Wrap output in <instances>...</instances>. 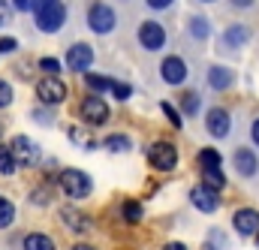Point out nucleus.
Listing matches in <instances>:
<instances>
[{
	"mask_svg": "<svg viewBox=\"0 0 259 250\" xmlns=\"http://www.w3.org/2000/svg\"><path fill=\"white\" fill-rule=\"evenodd\" d=\"M18 52V39L15 36H0V55H12Z\"/></svg>",
	"mask_w": 259,
	"mask_h": 250,
	"instance_id": "obj_28",
	"label": "nucleus"
},
{
	"mask_svg": "<svg viewBox=\"0 0 259 250\" xmlns=\"http://www.w3.org/2000/svg\"><path fill=\"white\" fill-rule=\"evenodd\" d=\"M160 75H163V81L166 85H184L187 81V63L184 58H178V55H172V58H166V61L160 63Z\"/></svg>",
	"mask_w": 259,
	"mask_h": 250,
	"instance_id": "obj_10",
	"label": "nucleus"
},
{
	"mask_svg": "<svg viewBox=\"0 0 259 250\" xmlns=\"http://www.w3.org/2000/svg\"><path fill=\"white\" fill-rule=\"evenodd\" d=\"M232 226L238 235H259V211L253 208H238L232 214Z\"/></svg>",
	"mask_w": 259,
	"mask_h": 250,
	"instance_id": "obj_12",
	"label": "nucleus"
},
{
	"mask_svg": "<svg viewBox=\"0 0 259 250\" xmlns=\"http://www.w3.org/2000/svg\"><path fill=\"white\" fill-rule=\"evenodd\" d=\"M190 202H193L202 214H214V211L220 208V199H217V193H214L211 187H205V184H199V187L190 190Z\"/></svg>",
	"mask_w": 259,
	"mask_h": 250,
	"instance_id": "obj_14",
	"label": "nucleus"
},
{
	"mask_svg": "<svg viewBox=\"0 0 259 250\" xmlns=\"http://www.w3.org/2000/svg\"><path fill=\"white\" fill-rule=\"evenodd\" d=\"M15 169H18V163H15V157H12V148L0 145V175H12Z\"/></svg>",
	"mask_w": 259,
	"mask_h": 250,
	"instance_id": "obj_23",
	"label": "nucleus"
},
{
	"mask_svg": "<svg viewBox=\"0 0 259 250\" xmlns=\"http://www.w3.org/2000/svg\"><path fill=\"white\" fill-rule=\"evenodd\" d=\"M220 154L214 151V148H202L199 151V169H202V184L205 187H211L214 193L217 190L226 187V178H223V172H220Z\"/></svg>",
	"mask_w": 259,
	"mask_h": 250,
	"instance_id": "obj_2",
	"label": "nucleus"
},
{
	"mask_svg": "<svg viewBox=\"0 0 259 250\" xmlns=\"http://www.w3.org/2000/svg\"><path fill=\"white\" fill-rule=\"evenodd\" d=\"M6 18H9V3H6V0H0V27L6 24Z\"/></svg>",
	"mask_w": 259,
	"mask_h": 250,
	"instance_id": "obj_35",
	"label": "nucleus"
},
{
	"mask_svg": "<svg viewBox=\"0 0 259 250\" xmlns=\"http://www.w3.org/2000/svg\"><path fill=\"white\" fill-rule=\"evenodd\" d=\"M33 118H36L39 124H52V118H49V112H46V109H36V112H33Z\"/></svg>",
	"mask_w": 259,
	"mask_h": 250,
	"instance_id": "obj_34",
	"label": "nucleus"
},
{
	"mask_svg": "<svg viewBox=\"0 0 259 250\" xmlns=\"http://www.w3.org/2000/svg\"><path fill=\"white\" fill-rule=\"evenodd\" d=\"M36 97H39V103H46V106H58V103H64L66 100V85L61 78H39L36 81Z\"/></svg>",
	"mask_w": 259,
	"mask_h": 250,
	"instance_id": "obj_9",
	"label": "nucleus"
},
{
	"mask_svg": "<svg viewBox=\"0 0 259 250\" xmlns=\"http://www.w3.org/2000/svg\"><path fill=\"white\" fill-rule=\"evenodd\" d=\"M9 148H12V157H15L18 166H30V169L39 166V157H42V154H39V148H36L27 136H15V139L9 142Z\"/></svg>",
	"mask_w": 259,
	"mask_h": 250,
	"instance_id": "obj_7",
	"label": "nucleus"
},
{
	"mask_svg": "<svg viewBox=\"0 0 259 250\" xmlns=\"http://www.w3.org/2000/svg\"><path fill=\"white\" fill-rule=\"evenodd\" d=\"M9 103H12V88H9V81L0 78V109H6Z\"/></svg>",
	"mask_w": 259,
	"mask_h": 250,
	"instance_id": "obj_30",
	"label": "nucleus"
},
{
	"mask_svg": "<svg viewBox=\"0 0 259 250\" xmlns=\"http://www.w3.org/2000/svg\"><path fill=\"white\" fill-rule=\"evenodd\" d=\"M139 46L145 52H160L166 46V27L160 21H145L139 27Z\"/></svg>",
	"mask_w": 259,
	"mask_h": 250,
	"instance_id": "obj_8",
	"label": "nucleus"
},
{
	"mask_svg": "<svg viewBox=\"0 0 259 250\" xmlns=\"http://www.w3.org/2000/svg\"><path fill=\"white\" fill-rule=\"evenodd\" d=\"M148 160L157 172H172L178 166V151H175L172 142H154L148 148Z\"/></svg>",
	"mask_w": 259,
	"mask_h": 250,
	"instance_id": "obj_5",
	"label": "nucleus"
},
{
	"mask_svg": "<svg viewBox=\"0 0 259 250\" xmlns=\"http://www.w3.org/2000/svg\"><path fill=\"white\" fill-rule=\"evenodd\" d=\"M205 127H208V133H211V136L226 139V136H229V130H232V115H229L226 109H211V112L205 115Z\"/></svg>",
	"mask_w": 259,
	"mask_h": 250,
	"instance_id": "obj_13",
	"label": "nucleus"
},
{
	"mask_svg": "<svg viewBox=\"0 0 259 250\" xmlns=\"http://www.w3.org/2000/svg\"><path fill=\"white\" fill-rule=\"evenodd\" d=\"M72 250H94L91 244H72Z\"/></svg>",
	"mask_w": 259,
	"mask_h": 250,
	"instance_id": "obj_40",
	"label": "nucleus"
},
{
	"mask_svg": "<svg viewBox=\"0 0 259 250\" xmlns=\"http://www.w3.org/2000/svg\"><path fill=\"white\" fill-rule=\"evenodd\" d=\"M30 202H36V205L49 202V187H42V190H36V193H30Z\"/></svg>",
	"mask_w": 259,
	"mask_h": 250,
	"instance_id": "obj_32",
	"label": "nucleus"
},
{
	"mask_svg": "<svg viewBox=\"0 0 259 250\" xmlns=\"http://www.w3.org/2000/svg\"><path fill=\"white\" fill-rule=\"evenodd\" d=\"M253 142H256V148H259V121H253Z\"/></svg>",
	"mask_w": 259,
	"mask_h": 250,
	"instance_id": "obj_39",
	"label": "nucleus"
},
{
	"mask_svg": "<svg viewBox=\"0 0 259 250\" xmlns=\"http://www.w3.org/2000/svg\"><path fill=\"white\" fill-rule=\"evenodd\" d=\"M24 250H55V241L42 232H30L24 235Z\"/></svg>",
	"mask_w": 259,
	"mask_h": 250,
	"instance_id": "obj_20",
	"label": "nucleus"
},
{
	"mask_svg": "<svg viewBox=\"0 0 259 250\" xmlns=\"http://www.w3.org/2000/svg\"><path fill=\"white\" fill-rule=\"evenodd\" d=\"M12 3H15V9H30L33 0H12Z\"/></svg>",
	"mask_w": 259,
	"mask_h": 250,
	"instance_id": "obj_37",
	"label": "nucleus"
},
{
	"mask_svg": "<svg viewBox=\"0 0 259 250\" xmlns=\"http://www.w3.org/2000/svg\"><path fill=\"white\" fill-rule=\"evenodd\" d=\"M12 220H15V205L9 199H0V229L12 226Z\"/></svg>",
	"mask_w": 259,
	"mask_h": 250,
	"instance_id": "obj_25",
	"label": "nucleus"
},
{
	"mask_svg": "<svg viewBox=\"0 0 259 250\" xmlns=\"http://www.w3.org/2000/svg\"><path fill=\"white\" fill-rule=\"evenodd\" d=\"M145 3H148L151 9H169V6H172L175 0H145Z\"/></svg>",
	"mask_w": 259,
	"mask_h": 250,
	"instance_id": "obj_33",
	"label": "nucleus"
},
{
	"mask_svg": "<svg viewBox=\"0 0 259 250\" xmlns=\"http://www.w3.org/2000/svg\"><path fill=\"white\" fill-rule=\"evenodd\" d=\"M121 214H124V220L127 223H139L142 220V202H136V199H124V205H121Z\"/></svg>",
	"mask_w": 259,
	"mask_h": 250,
	"instance_id": "obj_21",
	"label": "nucleus"
},
{
	"mask_svg": "<svg viewBox=\"0 0 259 250\" xmlns=\"http://www.w3.org/2000/svg\"><path fill=\"white\" fill-rule=\"evenodd\" d=\"M58 187L64 190L69 199H84V196H91V178L81 172V169H64L61 175H58Z\"/></svg>",
	"mask_w": 259,
	"mask_h": 250,
	"instance_id": "obj_3",
	"label": "nucleus"
},
{
	"mask_svg": "<svg viewBox=\"0 0 259 250\" xmlns=\"http://www.w3.org/2000/svg\"><path fill=\"white\" fill-rule=\"evenodd\" d=\"M163 250H187L184 244H178V241H169V244H163Z\"/></svg>",
	"mask_w": 259,
	"mask_h": 250,
	"instance_id": "obj_38",
	"label": "nucleus"
},
{
	"mask_svg": "<svg viewBox=\"0 0 259 250\" xmlns=\"http://www.w3.org/2000/svg\"><path fill=\"white\" fill-rule=\"evenodd\" d=\"M112 94H115L118 100H130V97H133V88H130V85H124V81H115Z\"/></svg>",
	"mask_w": 259,
	"mask_h": 250,
	"instance_id": "obj_31",
	"label": "nucleus"
},
{
	"mask_svg": "<svg viewBox=\"0 0 259 250\" xmlns=\"http://www.w3.org/2000/svg\"><path fill=\"white\" fill-rule=\"evenodd\" d=\"M232 163H235V172L244 175V178H253V175L259 172V160H256V154H253L250 148H238L235 157H232Z\"/></svg>",
	"mask_w": 259,
	"mask_h": 250,
	"instance_id": "obj_16",
	"label": "nucleus"
},
{
	"mask_svg": "<svg viewBox=\"0 0 259 250\" xmlns=\"http://www.w3.org/2000/svg\"><path fill=\"white\" fill-rule=\"evenodd\" d=\"M223 43H226L229 49H241L244 43H250V30H247L244 24H229V27L223 30Z\"/></svg>",
	"mask_w": 259,
	"mask_h": 250,
	"instance_id": "obj_17",
	"label": "nucleus"
},
{
	"mask_svg": "<svg viewBox=\"0 0 259 250\" xmlns=\"http://www.w3.org/2000/svg\"><path fill=\"white\" fill-rule=\"evenodd\" d=\"M190 33H193L196 39H208L211 27H208V18H205V15H193V18H190Z\"/></svg>",
	"mask_w": 259,
	"mask_h": 250,
	"instance_id": "obj_24",
	"label": "nucleus"
},
{
	"mask_svg": "<svg viewBox=\"0 0 259 250\" xmlns=\"http://www.w3.org/2000/svg\"><path fill=\"white\" fill-rule=\"evenodd\" d=\"M202 250H217V244H211V241H208V244H202Z\"/></svg>",
	"mask_w": 259,
	"mask_h": 250,
	"instance_id": "obj_41",
	"label": "nucleus"
},
{
	"mask_svg": "<svg viewBox=\"0 0 259 250\" xmlns=\"http://www.w3.org/2000/svg\"><path fill=\"white\" fill-rule=\"evenodd\" d=\"M78 115H81V121L91 127H103L106 121H109V106H106V100H100L97 94L94 97H84L81 100V106H78Z\"/></svg>",
	"mask_w": 259,
	"mask_h": 250,
	"instance_id": "obj_6",
	"label": "nucleus"
},
{
	"mask_svg": "<svg viewBox=\"0 0 259 250\" xmlns=\"http://www.w3.org/2000/svg\"><path fill=\"white\" fill-rule=\"evenodd\" d=\"M91 63H94V52H91L88 43H78V46H72V49L66 52V66L75 69V72H88Z\"/></svg>",
	"mask_w": 259,
	"mask_h": 250,
	"instance_id": "obj_15",
	"label": "nucleus"
},
{
	"mask_svg": "<svg viewBox=\"0 0 259 250\" xmlns=\"http://www.w3.org/2000/svg\"><path fill=\"white\" fill-rule=\"evenodd\" d=\"M115 24H118V18H115V9L109 3H91V9H88V27L94 33H112Z\"/></svg>",
	"mask_w": 259,
	"mask_h": 250,
	"instance_id": "obj_4",
	"label": "nucleus"
},
{
	"mask_svg": "<svg viewBox=\"0 0 259 250\" xmlns=\"http://www.w3.org/2000/svg\"><path fill=\"white\" fill-rule=\"evenodd\" d=\"M84 85H88L91 91H97V94H103V91H112V88H115V81H112V78H106V75H94V72H88V75H84Z\"/></svg>",
	"mask_w": 259,
	"mask_h": 250,
	"instance_id": "obj_22",
	"label": "nucleus"
},
{
	"mask_svg": "<svg viewBox=\"0 0 259 250\" xmlns=\"http://www.w3.org/2000/svg\"><path fill=\"white\" fill-rule=\"evenodd\" d=\"M163 112H166V118H169V124H172V127L184 124V121H181V115H178V109H175L172 103H163Z\"/></svg>",
	"mask_w": 259,
	"mask_h": 250,
	"instance_id": "obj_29",
	"label": "nucleus"
},
{
	"mask_svg": "<svg viewBox=\"0 0 259 250\" xmlns=\"http://www.w3.org/2000/svg\"><path fill=\"white\" fill-rule=\"evenodd\" d=\"M232 6H238V9H247V6H253V0H229Z\"/></svg>",
	"mask_w": 259,
	"mask_h": 250,
	"instance_id": "obj_36",
	"label": "nucleus"
},
{
	"mask_svg": "<svg viewBox=\"0 0 259 250\" xmlns=\"http://www.w3.org/2000/svg\"><path fill=\"white\" fill-rule=\"evenodd\" d=\"M205 3H214V0H205Z\"/></svg>",
	"mask_w": 259,
	"mask_h": 250,
	"instance_id": "obj_42",
	"label": "nucleus"
},
{
	"mask_svg": "<svg viewBox=\"0 0 259 250\" xmlns=\"http://www.w3.org/2000/svg\"><path fill=\"white\" fill-rule=\"evenodd\" d=\"M61 211V220H64L66 226L75 232V235H88L91 229H94V223H91V217L88 214H81L78 208H72V205H64V208H58Z\"/></svg>",
	"mask_w": 259,
	"mask_h": 250,
	"instance_id": "obj_11",
	"label": "nucleus"
},
{
	"mask_svg": "<svg viewBox=\"0 0 259 250\" xmlns=\"http://www.w3.org/2000/svg\"><path fill=\"white\" fill-rule=\"evenodd\" d=\"M256 241H259V235H256Z\"/></svg>",
	"mask_w": 259,
	"mask_h": 250,
	"instance_id": "obj_43",
	"label": "nucleus"
},
{
	"mask_svg": "<svg viewBox=\"0 0 259 250\" xmlns=\"http://www.w3.org/2000/svg\"><path fill=\"white\" fill-rule=\"evenodd\" d=\"M208 85H211L214 91H229V88H232V69H226V66H211V69H208Z\"/></svg>",
	"mask_w": 259,
	"mask_h": 250,
	"instance_id": "obj_18",
	"label": "nucleus"
},
{
	"mask_svg": "<svg viewBox=\"0 0 259 250\" xmlns=\"http://www.w3.org/2000/svg\"><path fill=\"white\" fill-rule=\"evenodd\" d=\"M30 12H33L36 27L42 33H58L66 21V6L61 0H33L30 3Z\"/></svg>",
	"mask_w": 259,
	"mask_h": 250,
	"instance_id": "obj_1",
	"label": "nucleus"
},
{
	"mask_svg": "<svg viewBox=\"0 0 259 250\" xmlns=\"http://www.w3.org/2000/svg\"><path fill=\"white\" fill-rule=\"evenodd\" d=\"M103 145H106V151H115V154H127V151H133V139L124 136V133H112V136H106Z\"/></svg>",
	"mask_w": 259,
	"mask_h": 250,
	"instance_id": "obj_19",
	"label": "nucleus"
},
{
	"mask_svg": "<svg viewBox=\"0 0 259 250\" xmlns=\"http://www.w3.org/2000/svg\"><path fill=\"white\" fill-rule=\"evenodd\" d=\"M39 69H42L49 78H58L64 66H61V61H58V58H42V61H39Z\"/></svg>",
	"mask_w": 259,
	"mask_h": 250,
	"instance_id": "obj_26",
	"label": "nucleus"
},
{
	"mask_svg": "<svg viewBox=\"0 0 259 250\" xmlns=\"http://www.w3.org/2000/svg\"><path fill=\"white\" fill-rule=\"evenodd\" d=\"M181 109H184V115H196V112H199V91H187V94H184Z\"/></svg>",
	"mask_w": 259,
	"mask_h": 250,
	"instance_id": "obj_27",
	"label": "nucleus"
}]
</instances>
